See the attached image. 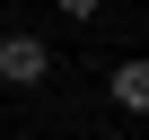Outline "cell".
I'll return each instance as SVG.
<instances>
[{"label": "cell", "mask_w": 149, "mask_h": 140, "mask_svg": "<svg viewBox=\"0 0 149 140\" xmlns=\"http://www.w3.org/2000/svg\"><path fill=\"white\" fill-rule=\"evenodd\" d=\"M53 70H61V61H53V44H44L35 26H9V35H0V88H44Z\"/></svg>", "instance_id": "1"}, {"label": "cell", "mask_w": 149, "mask_h": 140, "mask_svg": "<svg viewBox=\"0 0 149 140\" xmlns=\"http://www.w3.org/2000/svg\"><path fill=\"white\" fill-rule=\"evenodd\" d=\"M105 105L132 114V123H149V53H123V61L105 70Z\"/></svg>", "instance_id": "2"}]
</instances>
